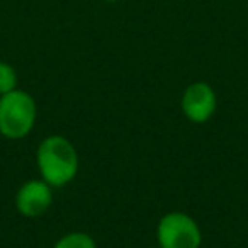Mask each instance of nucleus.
Masks as SVG:
<instances>
[{"label": "nucleus", "instance_id": "obj_1", "mask_svg": "<svg viewBox=\"0 0 248 248\" xmlns=\"http://www.w3.org/2000/svg\"><path fill=\"white\" fill-rule=\"evenodd\" d=\"M39 175L53 189L70 184L78 173V153L68 138L51 135L45 138L36 152Z\"/></svg>", "mask_w": 248, "mask_h": 248}, {"label": "nucleus", "instance_id": "obj_2", "mask_svg": "<svg viewBox=\"0 0 248 248\" xmlns=\"http://www.w3.org/2000/svg\"><path fill=\"white\" fill-rule=\"evenodd\" d=\"M38 107L31 93L16 89L0 95V135L9 140H21L32 131Z\"/></svg>", "mask_w": 248, "mask_h": 248}, {"label": "nucleus", "instance_id": "obj_3", "mask_svg": "<svg viewBox=\"0 0 248 248\" xmlns=\"http://www.w3.org/2000/svg\"><path fill=\"white\" fill-rule=\"evenodd\" d=\"M156 240L160 248H199L202 233L192 216L173 211L158 221Z\"/></svg>", "mask_w": 248, "mask_h": 248}, {"label": "nucleus", "instance_id": "obj_4", "mask_svg": "<svg viewBox=\"0 0 248 248\" xmlns=\"http://www.w3.org/2000/svg\"><path fill=\"white\" fill-rule=\"evenodd\" d=\"M182 110L189 121L196 124L207 123L217 109V97L206 82H194L182 93Z\"/></svg>", "mask_w": 248, "mask_h": 248}, {"label": "nucleus", "instance_id": "obj_5", "mask_svg": "<svg viewBox=\"0 0 248 248\" xmlns=\"http://www.w3.org/2000/svg\"><path fill=\"white\" fill-rule=\"evenodd\" d=\"M53 204V187L43 179L28 180L16 194V209L26 217L43 216Z\"/></svg>", "mask_w": 248, "mask_h": 248}, {"label": "nucleus", "instance_id": "obj_6", "mask_svg": "<svg viewBox=\"0 0 248 248\" xmlns=\"http://www.w3.org/2000/svg\"><path fill=\"white\" fill-rule=\"evenodd\" d=\"M53 248H97V245L90 234L83 231H72L63 234Z\"/></svg>", "mask_w": 248, "mask_h": 248}, {"label": "nucleus", "instance_id": "obj_7", "mask_svg": "<svg viewBox=\"0 0 248 248\" xmlns=\"http://www.w3.org/2000/svg\"><path fill=\"white\" fill-rule=\"evenodd\" d=\"M17 89V72L12 65L0 62V95Z\"/></svg>", "mask_w": 248, "mask_h": 248}, {"label": "nucleus", "instance_id": "obj_8", "mask_svg": "<svg viewBox=\"0 0 248 248\" xmlns=\"http://www.w3.org/2000/svg\"><path fill=\"white\" fill-rule=\"evenodd\" d=\"M106 2H117V0H106Z\"/></svg>", "mask_w": 248, "mask_h": 248}, {"label": "nucleus", "instance_id": "obj_9", "mask_svg": "<svg viewBox=\"0 0 248 248\" xmlns=\"http://www.w3.org/2000/svg\"><path fill=\"white\" fill-rule=\"evenodd\" d=\"M156 248H160V247H156Z\"/></svg>", "mask_w": 248, "mask_h": 248}]
</instances>
